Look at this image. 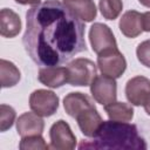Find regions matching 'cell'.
Returning <instances> with one entry per match:
<instances>
[{
    "label": "cell",
    "instance_id": "cell-1",
    "mask_svg": "<svg viewBox=\"0 0 150 150\" xmlns=\"http://www.w3.org/2000/svg\"><path fill=\"white\" fill-rule=\"evenodd\" d=\"M22 42L41 67L61 66L87 50L83 22L59 0H46L27 11Z\"/></svg>",
    "mask_w": 150,
    "mask_h": 150
},
{
    "label": "cell",
    "instance_id": "cell-2",
    "mask_svg": "<svg viewBox=\"0 0 150 150\" xmlns=\"http://www.w3.org/2000/svg\"><path fill=\"white\" fill-rule=\"evenodd\" d=\"M79 149L145 150L146 143L135 124L109 120L101 123L91 141H82Z\"/></svg>",
    "mask_w": 150,
    "mask_h": 150
},
{
    "label": "cell",
    "instance_id": "cell-3",
    "mask_svg": "<svg viewBox=\"0 0 150 150\" xmlns=\"http://www.w3.org/2000/svg\"><path fill=\"white\" fill-rule=\"evenodd\" d=\"M68 71V83L74 87L90 86L91 82L97 76L96 64L84 57H79L73 60L67 66Z\"/></svg>",
    "mask_w": 150,
    "mask_h": 150
},
{
    "label": "cell",
    "instance_id": "cell-4",
    "mask_svg": "<svg viewBox=\"0 0 150 150\" xmlns=\"http://www.w3.org/2000/svg\"><path fill=\"white\" fill-rule=\"evenodd\" d=\"M29 107L35 114L48 117L56 112L59 108V96L47 89H38L30 94Z\"/></svg>",
    "mask_w": 150,
    "mask_h": 150
},
{
    "label": "cell",
    "instance_id": "cell-5",
    "mask_svg": "<svg viewBox=\"0 0 150 150\" xmlns=\"http://www.w3.org/2000/svg\"><path fill=\"white\" fill-rule=\"evenodd\" d=\"M97 67L102 74L114 79L121 77L127 68V61L123 54L116 49H110L97 55Z\"/></svg>",
    "mask_w": 150,
    "mask_h": 150
},
{
    "label": "cell",
    "instance_id": "cell-6",
    "mask_svg": "<svg viewBox=\"0 0 150 150\" xmlns=\"http://www.w3.org/2000/svg\"><path fill=\"white\" fill-rule=\"evenodd\" d=\"M90 93L94 100L102 104L107 105L116 101L117 97V83L114 77L108 75L96 76L90 84Z\"/></svg>",
    "mask_w": 150,
    "mask_h": 150
},
{
    "label": "cell",
    "instance_id": "cell-7",
    "mask_svg": "<svg viewBox=\"0 0 150 150\" xmlns=\"http://www.w3.org/2000/svg\"><path fill=\"white\" fill-rule=\"evenodd\" d=\"M89 41L93 50L97 55L103 52L117 48V42L111 29L109 26L101 22H95L91 25L89 29Z\"/></svg>",
    "mask_w": 150,
    "mask_h": 150
},
{
    "label": "cell",
    "instance_id": "cell-8",
    "mask_svg": "<svg viewBox=\"0 0 150 150\" xmlns=\"http://www.w3.org/2000/svg\"><path fill=\"white\" fill-rule=\"evenodd\" d=\"M50 148L55 150H71L76 146V137L69 124L63 121H56L49 130Z\"/></svg>",
    "mask_w": 150,
    "mask_h": 150
},
{
    "label": "cell",
    "instance_id": "cell-9",
    "mask_svg": "<svg viewBox=\"0 0 150 150\" xmlns=\"http://www.w3.org/2000/svg\"><path fill=\"white\" fill-rule=\"evenodd\" d=\"M150 94V80L144 76H135L125 84V96L134 105H143Z\"/></svg>",
    "mask_w": 150,
    "mask_h": 150
},
{
    "label": "cell",
    "instance_id": "cell-10",
    "mask_svg": "<svg viewBox=\"0 0 150 150\" xmlns=\"http://www.w3.org/2000/svg\"><path fill=\"white\" fill-rule=\"evenodd\" d=\"M45 128V122L40 115L33 112H25L19 116L16 121V131L21 137L41 135Z\"/></svg>",
    "mask_w": 150,
    "mask_h": 150
},
{
    "label": "cell",
    "instance_id": "cell-11",
    "mask_svg": "<svg viewBox=\"0 0 150 150\" xmlns=\"http://www.w3.org/2000/svg\"><path fill=\"white\" fill-rule=\"evenodd\" d=\"M38 79L42 84L49 88H60L63 84H66V82H68L67 67H42L39 70Z\"/></svg>",
    "mask_w": 150,
    "mask_h": 150
},
{
    "label": "cell",
    "instance_id": "cell-12",
    "mask_svg": "<svg viewBox=\"0 0 150 150\" xmlns=\"http://www.w3.org/2000/svg\"><path fill=\"white\" fill-rule=\"evenodd\" d=\"M75 118L77 121L80 130L87 137H93L95 135L96 130L98 129V127L101 125V123L103 122V120H102L101 115L98 114L95 105L84 109Z\"/></svg>",
    "mask_w": 150,
    "mask_h": 150
},
{
    "label": "cell",
    "instance_id": "cell-13",
    "mask_svg": "<svg viewBox=\"0 0 150 150\" xmlns=\"http://www.w3.org/2000/svg\"><path fill=\"white\" fill-rule=\"evenodd\" d=\"M120 30L127 38L134 39L143 32L142 27V14L137 11H128L120 19Z\"/></svg>",
    "mask_w": 150,
    "mask_h": 150
},
{
    "label": "cell",
    "instance_id": "cell-14",
    "mask_svg": "<svg viewBox=\"0 0 150 150\" xmlns=\"http://www.w3.org/2000/svg\"><path fill=\"white\" fill-rule=\"evenodd\" d=\"M94 105L93 100L82 93H69L63 98V108L66 112L74 118L84 109Z\"/></svg>",
    "mask_w": 150,
    "mask_h": 150
},
{
    "label": "cell",
    "instance_id": "cell-15",
    "mask_svg": "<svg viewBox=\"0 0 150 150\" xmlns=\"http://www.w3.org/2000/svg\"><path fill=\"white\" fill-rule=\"evenodd\" d=\"M63 5L79 19L90 22L96 18L97 11L93 0H62Z\"/></svg>",
    "mask_w": 150,
    "mask_h": 150
},
{
    "label": "cell",
    "instance_id": "cell-16",
    "mask_svg": "<svg viewBox=\"0 0 150 150\" xmlns=\"http://www.w3.org/2000/svg\"><path fill=\"white\" fill-rule=\"evenodd\" d=\"M21 30V20L19 15L8 8L0 12V34L4 38H14Z\"/></svg>",
    "mask_w": 150,
    "mask_h": 150
},
{
    "label": "cell",
    "instance_id": "cell-17",
    "mask_svg": "<svg viewBox=\"0 0 150 150\" xmlns=\"http://www.w3.org/2000/svg\"><path fill=\"white\" fill-rule=\"evenodd\" d=\"M104 110L109 117V120L120 121V122H129L134 117V109L130 104L124 102H111L104 105Z\"/></svg>",
    "mask_w": 150,
    "mask_h": 150
},
{
    "label": "cell",
    "instance_id": "cell-18",
    "mask_svg": "<svg viewBox=\"0 0 150 150\" xmlns=\"http://www.w3.org/2000/svg\"><path fill=\"white\" fill-rule=\"evenodd\" d=\"M0 75L2 88L13 87L20 81V70L13 62L4 59L0 60Z\"/></svg>",
    "mask_w": 150,
    "mask_h": 150
},
{
    "label": "cell",
    "instance_id": "cell-19",
    "mask_svg": "<svg viewBox=\"0 0 150 150\" xmlns=\"http://www.w3.org/2000/svg\"><path fill=\"white\" fill-rule=\"evenodd\" d=\"M98 7L104 19L115 20L123 9V2L122 0H100Z\"/></svg>",
    "mask_w": 150,
    "mask_h": 150
},
{
    "label": "cell",
    "instance_id": "cell-20",
    "mask_svg": "<svg viewBox=\"0 0 150 150\" xmlns=\"http://www.w3.org/2000/svg\"><path fill=\"white\" fill-rule=\"evenodd\" d=\"M19 148L21 150H47L49 146L47 145V143L45 142V139L42 138L41 135H32V136H25L22 137Z\"/></svg>",
    "mask_w": 150,
    "mask_h": 150
},
{
    "label": "cell",
    "instance_id": "cell-21",
    "mask_svg": "<svg viewBox=\"0 0 150 150\" xmlns=\"http://www.w3.org/2000/svg\"><path fill=\"white\" fill-rule=\"evenodd\" d=\"M15 110L7 104H1L0 105V131H6L8 130L15 120Z\"/></svg>",
    "mask_w": 150,
    "mask_h": 150
},
{
    "label": "cell",
    "instance_id": "cell-22",
    "mask_svg": "<svg viewBox=\"0 0 150 150\" xmlns=\"http://www.w3.org/2000/svg\"><path fill=\"white\" fill-rule=\"evenodd\" d=\"M136 55L143 66L150 68V40H145L137 46Z\"/></svg>",
    "mask_w": 150,
    "mask_h": 150
},
{
    "label": "cell",
    "instance_id": "cell-23",
    "mask_svg": "<svg viewBox=\"0 0 150 150\" xmlns=\"http://www.w3.org/2000/svg\"><path fill=\"white\" fill-rule=\"evenodd\" d=\"M142 27L143 30L150 32V12H145L142 14Z\"/></svg>",
    "mask_w": 150,
    "mask_h": 150
},
{
    "label": "cell",
    "instance_id": "cell-24",
    "mask_svg": "<svg viewBox=\"0 0 150 150\" xmlns=\"http://www.w3.org/2000/svg\"><path fill=\"white\" fill-rule=\"evenodd\" d=\"M14 1L20 5H38L40 4L41 0H14Z\"/></svg>",
    "mask_w": 150,
    "mask_h": 150
},
{
    "label": "cell",
    "instance_id": "cell-25",
    "mask_svg": "<svg viewBox=\"0 0 150 150\" xmlns=\"http://www.w3.org/2000/svg\"><path fill=\"white\" fill-rule=\"evenodd\" d=\"M143 107H144L145 112H146V114L150 116V94L148 95V97H146V100H145V102H144Z\"/></svg>",
    "mask_w": 150,
    "mask_h": 150
},
{
    "label": "cell",
    "instance_id": "cell-26",
    "mask_svg": "<svg viewBox=\"0 0 150 150\" xmlns=\"http://www.w3.org/2000/svg\"><path fill=\"white\" fill-rule=\"evenodd\" d=\"M138 1H139L141 5H143V6L148 7V8H150V0H138Z\"/></svg>",
    "mask_w": 150,
    "mask_h": 150
}]
</instances>
